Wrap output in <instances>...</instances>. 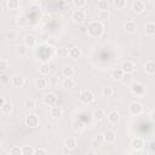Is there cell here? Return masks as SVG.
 <instances>
[{
  "label": "cell",
  "mask_w": 155,
  "mask_h": 155,
  "mask_svg": "<svg viewBox=\"0 0 155 155\" xmlns=\"http://www.w3.org/2000/svg\"><path fill=\"white\" fill-rule=\"evenodd\" d=\"M103 30H104L103 23L100 22V21H94V22H91L87 27V34L92 38H98L103 34Z\"/></svg>",
  "instance_id": "6da1fadb"
},
{
  "label": "cell",
  "mask_w": 155,
  "mask_h": 155,
  "mask_svg": "<svg viewBox=\"0 0 155 155\" xmlns=\"http://www.w3.org/2000/svg\"><path fill=\"white\" fill-rule=\"evenodd\" d=\"M130 91L131 94L135 95V96H143L145 94V87L143 84L141 82H131L130 84Z\"/></svg>",
  "instance_id": "7a4b0ae2"
},
{
  "label": "cell",
  "mask_w": 155,
  "mask_h": 155,
  "mask_svg": "<svg viewBox=\"0 0 155 155\" xmlns=\"http://www.w3.org/2000/svg\"><path fill=\"white\" fill-rule=\"evenodd\" d=\"M80 100L81 102H84L85 104H91L92 102L95 101V95L94 92L91 90H87V88H84L80 94Z\"/></svg>",
  "instance_id": "3957f363"
},
{
  "label": "cell",
  "mask_w": 155,
  "mask_h": 155,
  "mask_svg": "<svg viewBox=\"0 0 155 155\" xmlns=\"http://www.w3.org/2000/svg\"><path fill=\"white\" fill-rule=\"evenodd\" d=\"M24 122H25V125L28 127H32V129L38 127V125H39V116L35 113H30V114H28L25 116Z\"/></svg>",
  "instance_id": "277c9868"
},
{
  "label": "cell",
  "mask_w": 155,
  "mask_h": 155,
  "mask_svg": "<svg viewBox=\"0 0 155 155\" xmlns=\"http://www.w3.org/2000/svg\"><path fill=\"white\" fill-rule=\"evenodd\" d=\"M72 18H73V21H74L75 23H82V22L86 19V13H85L84 10L78 9V10H75V11L73 12Z\"/></svg>",
  "instance_id": "5b68a950"
},
{
  "label": "cell",
  "mask_w": 155,
  "mask_h": 155,
  "mask_svg": "<svg viewBox=\"0 0 155 155\" xmlns=\"http://www.w3.org/2000/svg\"><path fill=\"white\" fill-rule=\"evenodd\" d=\"M129 109H130V113H131L132 115H139V114H142V112H143V106H142L141 103H138V102H132V103L130 104Z\"/></svg>",
  "instance_id": "8992f818"
},
{
  "label": "cell",
  "mask_w": 155,
  "mask_h": 155,
  "mask_svg": "<svg viewBox=\"0 0 155 155\" xmlns=\"http://www.w3.org/2000/svg\"><path fill=\"white\" fill-rule=\"evenodd\" d=\"M44 103L46 106H49V107L57 104V96L55 94H52V92H50V94H46L44 96Z\"/></svg>",
  "instance_id": "52a82bcc"
},
{
  "label": "cell",
  "mask_w": 155,
  "mask_h": 155,
  "mask_svg": "<svg viewBox=\"0 0 155 155\" xmlns=\"http://www.w3.org/2000/svg\"><path fill=\"white\" fill-rule=\"evenodd\" d=\"M135 68H136V66H135L133 62H131V61L124 62L122 66H121L122 72H124V73H129V74H132V73L135 72Z\"/></svg>",
  "instance_id": "ba28073f"
},
{
  "label": "cell",
  "mask_w": 155,
  "mask_h": 155,
  "mask_svg": "<svg viewBox=\"0 0 155 155\" xmlns=\"http://www.w3.org/2000/svg\"><path fill=\"white\" fill-rule=\"evenodd\" d=\"M130 145H131V148L133 150H142L144 148V141L142 138H139V137H136V138H133L131 141Z\"/></svg>",
  "instance_id": "9c48e42d"
},
{
  "label": "cell",
  "mask_w": 155,
  "mask_h": 155,
  "mask_svg": "<svg viewBox=\"0 0 155 155\" xmlns=\"http://www.w3.org/2000/svg\"><path fill=\"white\" fill-rule=\"evenodd\" d=\"M124 30H125L127 34H133L137 30V24L133 21H127L125 23V25H124Z\"/></svg>",
  "instance_id": "30bf717a"
},
{
  "label": "cell",
  "mask_w": 155,
  "mask_h": 155,
  "mask_svg": "<svg viewBox=\"0 0 155 155\" xmlns=\"http://www.w3.org/2000/svg\"><path fill=\"white\" fill-rule=\"evenodd\" d=\"M62 114H63V109H62V108H61L58 104L51 106V108H50V115H51L52 118L57 119V118L62 116Z\"/></svg>",
  "instance_id": "8fae6325"
},
{
  "label": "cell",
  "mask_w": 155,
  "mask_h": 155,
  "mask_svg": "<svg viewBox=\"0 0 155 155\" xmlns=\"http://www.w3.org/2000/svg\"><path fill=\"white\" fill-rule=\"evenodd\" d=\"M103 137H104V142L107 143H113L115 139H116V132L114 130H107L104 133H103Z\"/></svg>",
  "instance_id": "7c38bea8"
},
{
  "label": "cell",
  "mask_w": 155,
  "mask_h": 155,
  "mask_svg": "<svg viewBox=\"0 0 155 155\" xmlns=\"http://www.w3.org/2000/svg\"><path fill=\"white\" fill-rule=\"evenodd\" d=\"M132 10L136 13H142L145 10V5H144V3L142 1V0H136V1L132 4Z\"/></svg>",
  "instance_id": "4fadbf2b"
},
{
  "label": "cell",
  "mask_w": 155,
  "mask_h": 155,
  "mask_svg": "<svg viewBox=\"0 0 155 155\" xmlns=\"http://www.w3.org/2000/svg\"><path fill=\"white\" fill-rule=\"evenodd\" d=\"M76 145H78V141H76V138H74V137H68V138L64 141V147H66L67 149H69V150L75 149Z\"/></svg>",
  "instance_id": "5bb4252c"
},
{
  "label": "cell",
  "mask_w": 155,
  "mask_h": 155,
  "mask_svg": "<svg viewBox=\"0 0 155 155\" xmlns=\"http://www.w3.org/2000/svg\"><path fill=\"white\" fill-rule=\"evenodd\" d=\"M108 120H109V122L110 124H113V125H116V124L120 121V114L118 113V112H115V110H113V112H110L109 114H108Z\"/></svg>",
  "instance_id": "9a60e30c"
},
{
  "label": "cell",
  "mask_w": 155,
  "mask_h": 155,
  "mask_svg": "<svg viewBox=\"0 0 155 155\" xmlns=\"http://www.w3.org/2000/svg\"><path fill=\"white\" fill-rule=\"evenodd\" d=\"M24 78L23 76H19V75H15L11 78V84L15 86V87H22L24 85Z\"/></svg>",
  "instance_id": "2e32d148"
},
{
  "label": "cell",
  "mask_w": 155,
  "mask_h": 155,
  "mask_svg": "<svg viewBox=\"0 0 155 155\" xmlns=\"http://www.w3.org/2000/svg\"><path fill=\"white\" fill-rule=\"evenodd\" d=\"M35 44H37V39H35V37L34 35H25V38H24V45L29 49V47H34L35 46Z\"/></svg>",
  "instance_id": "e0dca14e"
},
{
  "label": "cell",
  "mask_w": 155,
  "mask_h": 155,
  "mask_svg": "<svg viewBox=\"0 0 155 155\" xmlns=\"http://www.w3.org/2000/svg\"><path fill=\"white\" fill-rule=\"evenodd\" d=\"M81 55H82V52H81V50L79 47H72L69 50V57L72 59H78V58L81 57Z\"/></svg>",
  "instance_id": "ac0fdd59"
},
{
  "label": "cell",
  "mask_w": 155,
  "mask_h": 155,
  "mask_svg": "<svg viewBox=\"0 0 155 155\" xmlns=\"http://www.w3.org/2000/svg\"><path fill=\"white\" fill-rule=\"evenodd\" d=\"M56 55L58 56V58H67L69 56V50L67 47H58L56 50Z\"/></svg>",
  "instance_id": "d6986e66"
},
{
  "label": "cell",
  "mask_w": 155,
  "mask_h": 155,
  "mask_svg": "<svg viewBox=\"0 0 155 155\" xmlns=\"http://www.w3.org/2000/svg\"><path fill=\"white\" fill-rule=\"evenodd\" d=\"M144 69H145V72L148 74L153 75L155 73V63H154V61H151V59L148 61L147 63H145V66H144Z\"/></svg>",
  "instance_id": "ffe728a7"
},
{
  "label": "cell",
  "mask_w": 155,
  "mask_h": 155,
  "mask_svg": "<svg viewBox=\"0 0 155 155\" xmlns=\"http://www.w3.org/2000/svg\"><path fill=\"white\" fill-rule=\"evenodd\" d=\"M62 87L64 90H70L74 87V80L72 78H66L63 81H62Z\"/></svg>",
  "instance_id": "44dd1931"
},
{
  "label": "cell",
  "mask_w": 155,
  "mask_h": 155,
  "mask_svg": "<svg viewBox=\"0 0 155 155\" xmlns=\"http://www.w3.org/2000/svg\"><path fill=\"white\" fill-rule=\"evenodd\" d=\"M104 118H106V113H104V110H103L102 108H98V109H96V110L94 112V119H95V120L101 121V120H103Z\"/></svg>",
  "instance_id": "7402d4cb"
},
{
  "label": "cell",
  "mask_w": 155,
  "mask_h": 155,
  "mask_svg": "<svg viewBox=\"0 0 155 155\" xmlns=\"http://www.w3.org/2000/svg\"><path fill=\"white\" fill-rule=\"evenodd\" d=\"M47 86V80L45 78H38L35 80V87L39 90H44Z\"/></svg>",
  "instance_id": "603a6c76"
},
{
  "label": "cell",
  "mask_w": 155,
  "mask_h": 155,
  "mask_svg": "<svg viewBox=\"0 0 155 155\" xmlns=\"http://www.w3.org/2000/svg\"><path fill=\"white\" fill-rule=\"evenodd\" d=\"M145 33L148 35H154L155 34V23L154 22H148L145 24Z\"/></svg>",
  "instance_id": "cb8c5ba5"
},
{
  "label": "cell",
  "mask_w": 155,
  "mask_h": 155,
  "mask_svg": "<svg viewBox=\"0 0 155 155\" xmlns=\"http://www.w3.org/2000/svg\"><path fill=\"white\" fill-rule=\"evenodd\" d=\"M124 76V72L121 68H115L113 72H112V78L115 79V80H121Z\"/></svg>",
  "instance_id": "d4e9b609"
},
{
  "label": "cell",
  "mask_w": 155,
  "mask_h": 155,
  "mask_svg": "<svg viewBox=\"0 0 155 155\" xmlns=\"http://www.w3.org/2000/svg\"><path fill=\"white\" fill-rule=\"evenodd\" d=\"M113 5L116 10H122L126 6V0H113Z\"/></svg>",
  "instance_id": "484cf974"
},
{
  "label": "cell",
  "mask_w": 155,
  "mask_h": 155,
  "mask_svg": "<svg viewBox=\"0 0 155 155\" xmlns=\"http://www.w3.org/2000/svg\"><path fill=\"white\" fill-rule=\"evenodd\" d=\"M102 95H103V97H112V96L114 95L113 87H110V86H104V87L102 88Z\"/></svg>",
  "instance_id": "4316f807"
},
{
  "label": "cell",
  "mask_w": 155,
  "mask_h": 155,
  "mask_svg": "<svg viewBox=\"0 0 155 155\" xmlns=\"http://www.w3.org/2000/svg\"><path fill=\"white\" fill-rule=\"evenodd\" d=\"M16 24H17L18 27H21V28L27 27V25H28V19H27V17H24V16H19V17H17V19H16Z\"/></svg>",
  "instance_id": "83f0119b"
},
{
  "label": "cell",
  "mask_w": 155,
  "mask_h": 155,
  "mask_svg": "<svg viewBox=\"0 0 155 155\" xmlns=\"http://www.w3.org/2000/svg\"><path fill=\"white\" fill-rule=\"evenodd\" d=\"M6 4L10 10H17L19 7V0H7Z\"/></svg>",
  "instance_id": "f1b7e54d"
},
{
  "label": "cell",
  "mask_w": 155,
  "mask_h": 155,
  "mask_svg": "<svg viewBox=\"0 0 155 155\" xmlns=\"http://www.w3.org/2000/svg\"><path fill=\"white\" fill-rule=\"evenodd\" d=\"M0 109L3 110L4 114H10V113L12 112V104H11L10 102H6V101H5V103L3 104V107L0 108Z\"/></svg>",
  "instance_id": "f546056e"
},
{
  "label": "cell",
  "mask_w": 155,
  "mask_h": 155,
  "mask_svg": "<svg viewBox=\"0 0 155 155\" xmlns=\"http://www.w3.org/2000/svg\"><path fill=\"white\" fill-rule=\"evenodd\" d=\"M109 17H110V13H109L108 10H103V11L98 12V19L100 21H107V19H109Z\"/></svg>",
  "instance_id": "4dcf8cb0"
},
{
  "label": "cell",
  "mask_w": 155,
  "mask_h": 155,
  "mask_svg": "<svg viewBox=\"0 0 155 155\" xmlns=\"http://www.w3.org/2000/svg\"><path fill=\"white\" fill-rule=\"evenodd\" d=\"M34 148L30 145H24L22 148V155H33L34 154Z\"/></svg>",
  "instance_id": "1f68e13d"
},
{
  "label": "cell",
  "mask_w": 155,
  "mask_h": 155,
  "mask_svg": "<svg viewBox=\"0 0 155 155\" xmlns=\"http://www.w3.org/2000/svg\"><path fill=\"white\" fill-rule=\"evenodd\" d=\"M62 73H63L64 78H72L74 75V69L72 67H64L63 70H62Z\"/></svg>",
  "instance_id": "d6a6232c"
},
{
  "label": "cell",
  "mask_w": 155,
  "mask_h": 155,
  "mask_svg": "<svg viewBox=\"0 0 155 155\" xmlns=\"http://www.w3.org/2000/svg\"><path fill=\"white\" fill-rule=\"evenodd\" d=\"M86 4H87V0H73V5L76 9H82L86 6Z\"/></svg>",
  "instance_id": "836d02e7"
},
{
  "label": "cell",
  "mask_w": 155,
  "mask_h": 155,
  "mask_svg": "<svg viewBox=\"0 0 155 155\" xmlns=\"http://www.w3.org/2000/svg\"><path fill=\"white\" fill-rule=\"evenodd\" d=\"M39 70H40V73H41L43 75H47V74L50 73V70H51V68H50V66H49L47 63H43V64L40 66V68H39Z\"/></svg>",
  "instance_id": "e575fe53"
},
{
  "label": "cell",
  "mask_w": 155,
  "mask_h": 155,
  "mask_svg": "<svg viewBox=\"0 0 155 155\" xmlns=\"http://www.w3.org/2000/svg\"><path fill=\"white\" fill-rule=\"evenodd\" d=\"M25 108L27 109H30V110H33L37 108V103L34 100H27L25 101Z\"/></svg>",
  "instance_id": "d590c367"
},
{
  "label": "cell",
  "mask_w": 155,
  "mask_h": 155,
  "mask_svg": "<svg viewBox=\"0 0 155 155\" xmlns=\"http://www.w3.org/2000/svg\"><path fill=\"white\" fill-rule=\"evenodd\" d=\"M27 51H28V47H27L24 44H22V45H18V46H17V52H18V55H19V56H24V55L27 53Z\"/></svg>",
  "instance_id": "8d00e7d4"
},
{
  "label": "cell",
  "mask_w": 155,
  "mask_h": 155,
  "mask_svg": "<svg viewBox=\"0 0 155 155\" xmlns=\"http://www.w3.org/2000/svg\"><path fill=\"white\" fill-rule=\"evenodd\" d=\"M10 67V63L7 59H0V70H6Z\"/></svg>",
  "instance_id": "74e56055"
},
{
  "label": "cell",
  "mask_w": 155,
  "mask_h": 155,
  "mask_svg": "<svg viewBox=\"0 0 155 155\" xmlns=\"http://www.w3.org/2000/svg\"><path fill=\"white\" fill-rule=\"evenodd\" d=\"M10 154H11V155H22V148L15 145V147H12V148L10 149Z\"/></svg>",
  "instance_id": "f35d334b"
},
{
  "label": "cell",
  "mask_w": 155,
  "mask_h": 155,
  "mask_svg": "<svg viewBox=\"0 0 155 155\" xmlns=\"http://www.w3.org/2000/svg\"><path fill=\"white\" fill-rule=\"evenodd\" d=\"M98 10H100V11L108 10V3H107V0H100V1H98Z\"/></svg>",
  "instance_id": "ab89813d"
},
{
  "label": "cell",
  "mask_w": 155,
  "mask_h": 155,
  "mask_svg": "<svg viewBox=\"0 0 155 155\" xmlns=\"http://www.w3.org/2000/svg\"><path fill=\"white\" fill-rule=\"evenodd\" d=\"M125 84H131L132 82V76H131V74H129V73H124V76H122V79H121Z\"/></svg>",
  "instance_id": "60d3db41"
},
{
  "label": "cell",
  "mask_w": 155,
  "mask_h": 155,
  "mask_svg": "<svg viewBox=\"0 0 155 155\" xmlns=\"http://www.w3.org/2000/svg\"><path fill=\"white\" fill-rule=\"evenodd\" d=\"M95 142H96V143H98V144L103 143V142H104V137H103V135H97V136H96V138H95Z\"/></svg>",
  "instance_id": "b9f144b4"
},
{
  "label": "cell",
  "mask_w": 155,
  "mask_h": 155,
  "mask_svg": "<svg viewBox=\"0 0 155 155\" xmlns=\"http://www.w3.org/2000/svg\"><path fill=\"white\" fill-rule=\"evenodd\" d=\"M47 151L45 150V149H43V148H37L35 150H34V154H40V155H45Z\"/></svg>",
  "instance_id": "7bdbcfd3"
},
{
  "label": "cell",
  "mask_w": 155,
  "mask_h": 155,
  "mask_svg": "<svg viewBox=\"0 0 155 155\" xmlns=\"http://www.w3.org/2000/svg\"><path fill=\"white\" fill-rule=\"evenodd\" d=\"M6 38L7 39H15L16 38V33L13 32V30H10V32L6 33Z\"/></svg>",
  "instance_id": "ee69618b"
},
{
  "label": "cell",
  "mask_w": 155,
  "mask_h": 155,
  "mask_svg": "<svg viewBox=\"0 0 155 155\" xmlns=\"http://www.w3.org/2000/svg\"><path fill=\"white\" fill-rule=\"evenodd\" d=\"M30 10H32L33 12H37V13H39L40 12V6H38V5H32V6H30Z\"/></svg>",
  "instance_id": "f6af8a7d"
},
{
  "label": "cell",
  "mask_w": 155,
  "mask_h": 155,
  "mask_svg": "<svg viewBox=\"0 0 155 155\" xmlns=\"http://www.w3.org/2000/svg\"><path fill=\"white\" fill-rule=\"evenodd\" d=\"M40 38H41V39H40V41H41V43H46V41H47V39H49L50 37H49V34H45V33H43Z\"/></svg>",
  "instance_id": "bcb514c9"
},
{
  "label": "cell",
  "mask_w": 155,
  "mask_h": 155,
  "mask_svg": "<svg viewBox=\"0 0 155 155\" xmlns=\"http://www.w3.org/2000/svg\"><path fill=\"white\" fill-rule=\"evenodd\" d=\"M4 103H5V98H4V97H0V108L3 107Z\"/></svg>",
  "instance_id": "7dc6e473"
},
{
  "label": "cell",
  "mask_w": 155,
  "mask_h": 155,
  "mask_svg": "<svg viewBox=\"0 0 155 155\" xmlns=\"http://www.w3.org/2000/svg\"><path fill=\"white\" fill-rule=\"evenodd\" d=\"M87 154H91V155H92V154H96V151H94V150H90V151H87Z\"/></svg>",
  "instance_id": "c3c4849f"
},
{
  "label": "cell",
  "mask_w": 155,
  "mask_h": 155,
  "mask_svg": "<svg viewBox=\"0 0 155 155\" xmlns=\"http://www.w3.org/2000/svg\"><path fill=\"white\" fill-rule=\"evenodd\" d=\"M150 149H151V151H154V143L150 144Z\"/></svg>",
  "instance_id": "681fc988"
},
{
  "label": "cell",
  "mask_w": 155,
  "mask_h": 155,
  "mask_svg": "<svg viewBox=\"0 0 155 155\" xmlns=\"http://www.w3.org/2000/svg\"><path fill=\"white\" fill-rule=\"evenodd\" d=\"M41 0H34V3H40Z\"/></svg>",
  "instance_id": "f907efd6"
},
{
  "label": "cell",
  "mask_w": 155,
  "mask_h": 155,
  "mask_svg": "<svg viewBox=\"0 0 155 155\" xmlns=\"http://www.w3.org/2000/svg\"><path fill=\"white\" fill-rule=\"evenodd\" d=\"M0 150H1V142H0Z\"/></svg>",
  "instance_id": "816d5d0a"
}]
</instances>
